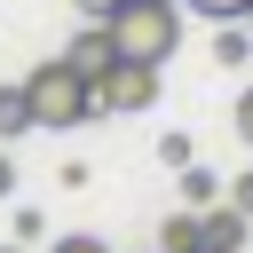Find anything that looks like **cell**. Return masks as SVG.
I'll list each match as a JSON object with an SVG mask.
<instances>
[{
	"instance_id": "obj_1",
	"label": "cell",
	"mask_w": 253,
	"mask_h": 253,
	"mask_svg": "<svg viewBox=\"0 0 253 253\" xmlns=\"http://www.w3.org/2000/svg\"><path fill=\"white\" fill-rule=\"evenodd\" d=\"M24 95H32V119H40V126H55V134L103 111V103H95V79H87L71 55H47V63H32V71H24Z\"/></svg>"
},
{
	"instance_id": "obj_2",
	"label": "cell",
	"mask_w": 253,
	"mask_h": 253,
	"mask_svg": "<svg viewBox=\"0 0 253 253\" xmlns=\"http://www.w3.org/2000/svg\"><path fill=\"white\" fill-rule=\"evenodd\" d=\"M111 40H119V55H134V63H166V55L182 47V0H119Z\"/></svg>"
},
{
	"instance_id": "obj_3",
	"label": "cell",
	"mask_w": 253,
	"mask_h": 253,
	"mask_svg": "<svg viewBox=\"0 0 253 253\" xmlns=\"http://www.w3.org/2000/svg\"><path fill=\"white\" fill-rule=\"evenodd\" d=\"M95 103H103V111H150V103H158V63L119 55V63L95 79Z\"/></svg>"
},
{
	"instance_id": "obj_4",
	"label": "cell",
	"mask_w": 253,
	"mask_h": 253,
	"mask_svg": "<svg viewBox=\"0 0 253 253\" xmlns=\"http://www.w3.org/2000/svg\"><path fill=\"white\" fill-rule=\"evenodd\" d=\"M63 55H71V63L87 71V79H103V71L119 63V40H111V24H87V32H79V40L63 47Z\"/></svg>"
},
{
	"instance_id": "obj_5",
	"label": "cell",
	"mask_w": 253,
	"mask_h": 253,
	"mask_svg": "<svg viewBox=\"0 0 253 253\" xmlns=\"http://www.w3.org/2000/svg\"><path fill=\"white\" fill-rule=\"evenodd\" d=\"M245 229H253V213H237V206H206V245L213 253H245Z\"/></svg>"
},
{
	"instance_id": "obj_6",
	"label": "cell",
	"mask_w": 253,
	"mask_h": 253,
	"mask_svg": "<svg viewBox=\"0 0 253 253\" xmlns=\"http://www.w3.org/2000/svg\"><path fill=\"white\" fill-rule=\"evenodd\" d=\"M158 253H206V213H174L158 229Z\"/></svg>"
},
{
	"instance_id": "obj_7",
	"label": "cell",
	"mask_w": 253,
	"mask_h": 253,
	"mask_svg": "<svg viewBox=\"0 0 253 253\" xmlns=\"http://www.w3.org/2000/svg\"><path fill=\"white\" fill-rule=\"evenodd\" d=\"M245 55H253V24H213V63L237 71Z\"/></svg>"
},
{
	"instance_id": "obj_8",
	"label": "cell",
	"mask_w": 253,
	"mask_h": 253,
	"mask_svg": "<svg viewBox=\"0 0 253 253\" xmlns=\"http://www.w3.org/2000/svg\"><path fill=\"white\" fill-rule=\"evenodd\" d=\"M32 126H40V119H32V95H24V87H0V142H8V134H32Z\"/></svg>"
},
{
	"instance_id": "obj_9",
	"label": "cell",
	"mask_w": 253,
	"mask_h": 253,
	"mask_svg": "<svg viewBox=\"0 0 253 253\" xmlns=\"http://www.w3.org/2000/svg\"><path fill=\"white\" fill-rule=\"evenodd\" d=\"M182 8H198V16H213V24H245V16H253V0H182Z\"/></svg>"
},
{
	"instance_id": "obj_10",
	"label": "cell",
	"mask_w": 253,
	"mask_h": 253,
	"mask_svg": "<svg viewBox=\"0 0 253 253\" xmlns=\"http://www.w3.org/2000/svg\"><path fill=\"white\" fill-rule=\"evenodd\" d=\"M182 198H190V206H213V174H206V166H182Z\"/></svg>"
},
{
	"instance_id": "obj_11",
	"label": "cell",
	"mask_w": 253,
	"mask_h": 253,
	"mask_svg": "<svg viewBox=\"0 0 253 253\" xmlns=\"http://www.w3.org/2000/svg\"><path fill=\"white\" fill-rule=\"evenodd\" d=\"M47 253H111V245H103V237H87V229H71V237H55Z\"/></svg>"
},
{
	"instance_id": "obj_12",
	"label": "cell",
	"mask_w": 253,
	"mask_h": 253,
	"mask_svg": "<svg viewBox=\"0 0 253 253\" xmlns=\"http://www.w3.org/2000/svg\"><path fill=\"white\" fill-rule=\"evenodd\" d=\"M71 8H79L87 24H111V16H119V0H71Z\"/></svg>"
},
{
	"instance_id": "obj_13",
	"label": "cell",
	"mask_w": 253,
	"mask_h": 253,
	"mask_svg": "<svg viewBox=\"0 0 253 253\" xmlns=\"http://www.w3.org/2000/svg\"><path fill=\"white\" fill-rule=\"evenodd\" d=\"M229 206H237V213H253V174H237V182H229Z\"/></svg>"
},
{
	"instance_id": "obj_14",
	"label": "cell",
	"mask_w": 253,
	"mask_h": 253,
	"mask_svg": "<svg viewBox=\"0 0 253 253\" xmlns=\"http://www.w3.org/2000/svg\"><path fill=\"white\" fill-rule=\"evenodd\" d=\"M237 134H245V142H253V87H245V95H237Z\"/></svg>"
},
{
	"instance_id": "obj_15",
	"label": "cell",
	"mask_w": 253,
	"mask_h": 253,
	"mask_svg": "<svg viewBox=\"0 0 253 253\" xmlns=\"http://www.w3.org/2000/svg\"><path fill=\"white\" fill-rule=\"evenodd\" d=\"M8 190H16V166H8V150H0V198H8Z\"/></svg>"
},
{
	"instance_id": "obj_16",
	"label": "cell",
	"mask_w": 253,
	"mask_h": 253,
	"mask_svg": "<svg viewBox=\"0 0 253 253\" xmlns=\"http://www.w3.org/2000/svg\"><path fill=\"white\" fill-rule=\"evenodd\" d=\"M0 253H24V237H16V245H0Z\"/></svg>"
},
{
	"instance_id": "obj_17",
	"label": "cell",
	"mask_w": 253,
	"mask_h": 253,
	"mask_svg": "<svg viewBox=\"0 0 253 253\" xmlns=\"http://www.w3.org/2000/svg\"><path fill=\"white\" fill-rule=\"evenodd\" d=\"M206 253H213V245H206Z\"/></svg>"
},
{
	"instance_id": "obj_18",
	"label": "cell",
	"mask_w": 253,
	"mask_h": 253,
	"mask_svg": "<svg viewBox=\"0 0 253 253\" xmlns=\"http://www.w3.org/2000/svg\"><path fill=\"white\" fill-rule=\"evenodd\" d=\"M245 24H253V16H245Z\"/></svg>"
}]
</instances>
